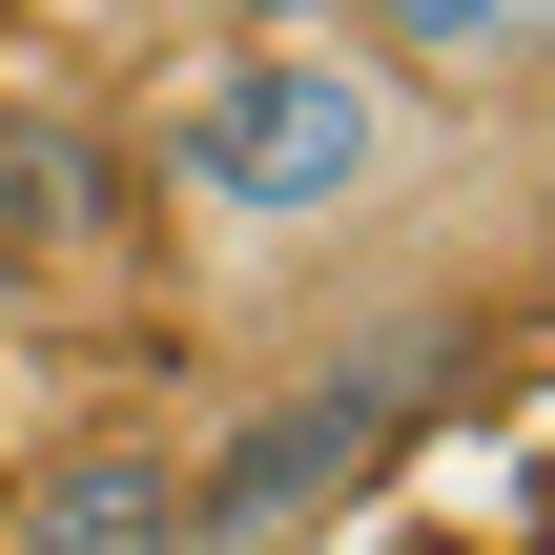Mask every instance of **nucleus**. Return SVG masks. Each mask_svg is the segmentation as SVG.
Instances as JSON below:
<instances>
[{"label": "nucleus", "mask_w": 555, "mask_h": 555, "mask_svg": "<svg viewBox=\"0 0 555 555\" xmlns=\"http://www.w3.org/2000/svg\"><path fill=\"white\" fill-rule=\"evenodd\" d=\"M350 41L453 124V103H555V0H350Z\"/></svg>", "instance_id": "20e7f679"}, {"label": "nucleus", "mask_w": 555, "mask_h": 555, "mask_svg": "<svg viewBox=\"0 0 555 555\" xmlns=\"http://www.w3.org/2000/svg\"><path fill=\"white\" fill-rule=\"evenodd\" d=\"M206 41H288V21H350V0H185Z\"/></svg>", "instance_id": "39448f33"}, {"label": "nucleus", "mask_w": 555, "mask_h": 555, "mask_svg": "<svg viewBox=\"0 0 555 555\" xmlns=\"http://www.w3.org/2000/svg\"><path fill=\"white\" fill-rule=\"evenodd\" d=\"M0 555H206V515H185V433H165V412H103V433H62V453L21 474Z\"/></svg>", "instance_id": "7ed1b4c3"}, {"label": "nucleus", "mask_w": 555, "mask_h": 555, "mask_svg": "<svg viewBox=\"0 0 555 555\" xmlns=\"http://www.w3.org/2000/svg\"><path fill=\"white\" fill-rule=\"evenodd\" d=\"M391 433H412V350H330V371L247 391L227 433H185V515H206V555H309L371 474H391Z\"/></svg>", "instance_id": "f03ea898"}, {"label": "nucleus", "mask_w": 555, "mask_h": 555, "mask_svg": "<svg viewBox=\"0 0 555 555\" xmlns=\"http://www.w3.org/2000/svg\"><path fill=\"white\" fill-rule=\"evenodd\" d=\"M433 165V103L350 41V21H288V41H185L165 124H144V185L185 227V268L268 288V268H330L412 206Z\"/></svg>", "instance_id": "f257e3e1"}]
</instances>
